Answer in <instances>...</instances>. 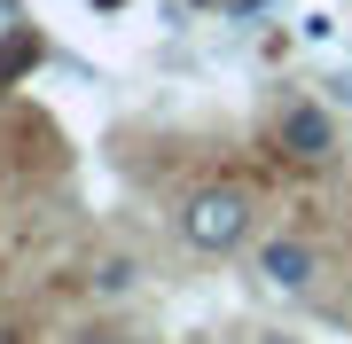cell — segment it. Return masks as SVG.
I'll return each mask as SVG.
<instances>
[{"label": "cell", "instance_id": "obj_6", "mask_svg": "<svg viewBox=\"0 0 352 344\" xmlns=\"http://www.w3.org/2000/svg\"><path fill=\"white\" fill-rule=\"evenodd\" d=\"M78 344H110V336H78Z\"/></svg>", "mask_w": 352, "mask_h": 344}, {"label": "cell", "instance_id": "obj_4", "mask_svg": "<svg viewBox=\"0 0 352 344\" xmlns=\"http://www.w3.org/2000/svg\"><path fill=\"white\" fill-rule=\"evenodd\" d=\"M32 63H39V32L32 24H8V39H0V87H16Z\"/></svg>", "mask_w": 352, "mask_h": 344}, {"label": "cell", "instance_id": "obj_7", "mask_svg": "<svg viewBox=\"0 0 352 344\" xmlns=\"http://www.w3.org/2000/svg\"><path fill=\"white\" fill-rule=\"evenodd\" d=\"M102 8H118V0H102Z\"/></svg>", "mask_w": 352, "mask_h": 344}, {"label": "cell", "instance_id": "obj_1", "mask_svg": "<svg viewBox=\"0 0 352 344\" xmlns=\"http://www.w3.org/2000/svg\"><path fill=\"white\" fill-rule=\"evenodd\" d=\"M180 242L204 258H227L251 242V188H235V180H204L188 188V204H180Z\"/></svg>", "mask_w": 352, "mask_h": 344}, {"label": "cell", "instance_id": "obj_3", "mask_svg": "<svg viewBox=\"0 0 352 344\" xmlns=\"http://www.w3.org/2000/svg\"><path fill=\"white\" fill-rule=\"evenodd\" d=\"M258 282H266V290H282V297H305V290L321 282V251H314V242H298V235H274V242L258 251Z\"/></svg>", "mask_w": 352, "mask_h": 344}, {"label": "cell", "instance_id": "obj_5", "mask_svg": "<svg viewBox=\"0 0 352 344\" xmlns=\"http://www.w3.org/2000/svg\"><path fill=\"white\" fill-rule=\"evenodd\" d=\"M94 290H102V297H118V290H133V258H102V274H94Z\"/></svg>", "mask_w": 352, "mask_h": 344}, {"label": "cell", "instance_id": "obj_2", "mask_svg": "<svg viewBox=\"0 0 352 344\" xmlns=\"http://www.w3.org/2000/svg\"><path fill=\"white\" fill-rule=\"evenodd\" d=\"M274 141H282V157H298V165H329V157H337V117L298 94V102L274 110Z\"/></svg>", "mask_w": 352, "mask_h": 344}, {"label": "cell", "instance_id": "obj_8", "mask_svg": "<svg viewBox=\"0 0 352 344\" xmlns=\"http://www.w3.org/2000/svg\"><path fill=\"white\" fill-rule=\"evenodd\" d=\"M0 16H8V0H0Z\"/></svg>", "mask_w": 352, "mask_h": 344}]
</instances>
